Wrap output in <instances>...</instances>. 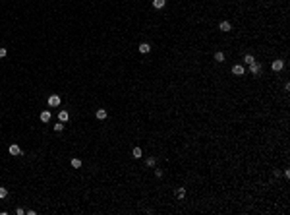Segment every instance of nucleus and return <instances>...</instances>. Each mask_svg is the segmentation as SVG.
<instances>
[{"label":"nucleus","mask_w":290,"mask_h":215,"mask_svg":"<svg viewBox=\"0 0 290 215\" xmlns=\"http://www.w3.org/2000/svg\"><path fill=\"white\" fill-rule=\"evenodd\" d=\"M250 70H251V74H253V76H257L259 72H261V64H259V62H251V64H250Z\"/></svg>","instance_id":"nucleus-1"},{"label":"nucleus","mask_w":290,"mask_h":215,"mask_svg":"<svg viewBox=\"0 0 290 215\" xmlns=\"http://www.w3.org/2000/svg\"><path fill=\"white\" fill-rule=\"evenodd\" d=\"M271 68H273L275 72H280V70L284 68V62H282V60H275V62L271 64Z\"/></svg>","instance_id":"nucleus-2"},{"label":"nucleus","mask_w":290,"mask_h":215,"mask_svg":"<svg viewBox=\"0 0 290 215\" xmlns=\"http://www.w3.org/2000/svg\"><path fill=\"white\" fill-rule=\"evenodd\" d=\"M48 105H50V107H58V105H60V97H58V95H50V97H48Z\"/></svg>","instance_id":"nucleus-3"},{"label":"nucleus","mask_w":290,"mask_h":215,"mask_svg":"<svg viewBox=\"0 0 290 215\" xmlns=\"http://www.w3.org/2000/svg\"><path fill=\"white\" fill-rule=\"evenodd\" d=\"M219 29H220V31H230V29H232V23H230V21H220V25H219Z\"/></svg>","instance_id":"nucleus-4"},{"label":"nucleus","mask_w":290,"mask_h":215,"mask_svg":"<svg viewBox=\"0 0 290 215\" xmlns=\"http://www.w3.org/2000/svg\"><path fill=\"white\" fill-rule=\"evenodd\" d=\"M232 72H234L236 76H242L246 70H244V66H242V64H236V66H232Z\"/></svg>","instance_id":"nucleus-5"},{"label":"nucleus","mask_w":290,"mask_h":215,"mask_svg":"<svg viewBox=\"0 0 290 215\" xmlns=\"http://www.w3.org/2000/svg\"><path fill=\"white\" fill-rule=\"evenodd\" d=\"M10 153H12V155H16V157H18V155H21V149H19V145L12 143V145H10Z\"/></svg>","instance_id":"nucleus-6"},{"label":"nucleus","mask_w":290,"mask_h":215,"mask_svg":"<svg viewBox=\"0 0 290 215\" xmlns=\"http://www.w3.org/2000/svg\"><path fill=\"white\" fill-rule=\"evenodd\" d=\"M149 51H151V45H149V43H141V45H139V52H141V54H147Z\"/></svg>","instance_id":"nucleus-7"},{"label":"nucleus","mask_w":290,"mask_h":215,"mask_svg":"<svg viewBox=\"0 0 290 215\" xmlns=\"http://www.w3.org/2000/svg\"><path fill=\"white\" fill-rule=\"evenodd\" d=\"M68 118H70V114H68L66 111H60V112H58V120H60V122H68Z\"/></svg>","instance_id":"nucleus-8"},{"label":"nucleus","mask_w":290,"mask_h":215,"mask_svg":"<svg viewBox=\"0 0 290 215\" xmlns=\"http://www.w3.org/2000/svg\"><path fill=\"white\" fill-rule=\"evenodd\" d=\"M141 155H143V151L139 149V147H134V149H132V157H134V159H141Z\"/></svg>","instance_id":"nucleus-9"},{"label":"nucleus","mask_w":290,"mask_h":215,"mask_svg":"<svg viewBox=\"0 0 290 215\" xmlns=\"http://www.w3.org/2000/svg\"><path fill=\"white\" fill-rule=\"evenodd\" d=\"M39 118H41V122H48V120H50V112H48V111H43Z\"/></svg>","instance_id":"nucleus-10"},{"label":"nucleus","mask_w":290,"mask_h":215,"mask_svg":"<svg viewBox=\"0 0 290 215\" xmlns=\"http://www.w3.org/2000/svg\"><path fill=\"white\" fill-rule=\"evenodd\" d=\"M106 116H108V112L104 111V109H99V111H97V118H99V120H104Z\"/></svg>","instance_id":"nucleus-11"},{"label":"nucleus","mask_w":290,"mask_h":215,"mask_svg":"<svg viewBox=\"0 0 290 215\" xmlns=\"http://www.w3.org/2000/svg\"><path fill=\"white\" fill-rule=\"evenodd\" d=\"M166 0H153V8H164Z\"/></svg>","instance_id":"nucleus-12"},{"label":"nucleus","mask_w":290,"mask_h":215,"mask_svg":"<svg viewBox=\"0 0 290 215\" xmlns=\"http://www.w3.org/2000/svg\"><path fill=\"white\" fill-rule=\"evenodd\" d=\"M72 167H74V169H81V159H77V157L72 159Z\"/></svg>","instance_id":"nucleus-13"},{"label":"nucleus","mask_w":290,"mask_h":215,"mask_svg":"<svg viewBox=\"0 0 290 215\" xmlns=\"http://www.w3.org/2000/svg\"><path fill=\"white\" fill-rule=\"evenodd\" d=\"M176 198H178V200L186 198V190H184V188H178V190H176Z\"/></svg>","instance_id":"nucleus-14"},{"label":"nucleus","mask_w":290,"mask_h":215,"mask_svg":"<svg viewBox=\"0 0 290 215\" xmlns=\"http://www.w3.org/2000/svg\"><path fill=\"white\" fill-rule=\"evenodd\" d=\"M6 196H8V188L6 186H0V200H4Z\"/></svg>","instance_id":"nucleus-15"},{"label":"nucleus","mask_w":290,"mask_h":215,"mask_svg":"<svg viewBox=\"0 0 290 215\" xmlns=\"http://www.w3.org/2000/svg\"><path fill=\"white\" fill-rule=\"evenodd\" d=\"M215 60L217 62H224V54L222 52H215Z\"/></svg>","instance_id":"nucleus-16"},{"label":"nucleus","mask_w":290,"mask_h":215,"mask_svg":"<svg viewBox=\"0 0 290 215\" xmlns=\"http://www.w3.org/2000/svg\"><path fill=\"white\" fill-rule=\"evenodd\" d=\"M244 62H248V64H251V62H255V58H253L251 54H246V56H244Z\"/></svg>","instance_id":"nucleus-17"},{"label":"nucleus","mask_w":290,"mask_h":215,"mask_svg":"<svg viewBox=\"0 0 290 215\" xmlns=\"http://www.w3.org/2000/svg\"><path fill=\"white\" fill-rule=\"evenodd\" d=\"M54 130H56V132H62V130H64V122H60V124H54Z\"/></svg>","instance_id":"nucleus-18"},{"label":"nucleus","mask_w":290,"mask_h":215,"mask_svg":"<svg viewBox=\"0 0 290 215\" xmlns=\"http://www.w3.org/2000/svg\"><path fill=\"white\" fill-rule=\"evenodd\" d=\"M145 163H147V167H155V157H149Z\"/></svg>","instance_id":"nucleus-19"},{"label":"nucleus","mask_w":290,"mask_h":215,"mask_svg":"<svg viewBox=\"0 0 290 215\" xmlns=\"http://www.w3.org/2000/svg\"><path fill=\"white\" fill-rule=\"evenodd\" d=\"M8 54V51H6V47H0V58H4Z\"/></svg>","instance_id":"nucleus-20"}]
</instances>
